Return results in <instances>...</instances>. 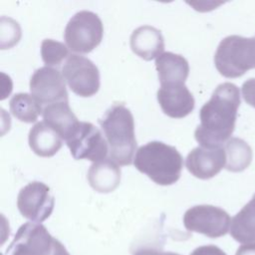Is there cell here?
Here are the masks:
<instances>
[{
    "instance_id": "6da1fadb",
    "label": "cell",
    "mask_w": 255,
    "mask_h": 255,
    "mask_svg": "<svg viewBox=\"0 0 255 255\" xmlns=\"http://www.w3.org/2000/svg\"><path fill=\"white\" fill-rule=\"evenodd\" d=\"M240 105L238 88L231 83L219 85L210 100L200 109V125L194 136L202 147L217 148L230 137Z\"/></svg>"
},
{
    "instance_id": "7a4b0ae2",
    "label": "cell",
    "mask_w": 255,
    "mask_h": 255,
    "mask_svg": "<svg viewBox=\"0 0 255 255\" xmlns=\"http://www.w3.org/2000/svg\"><path fill=\"white\" fill-rule=\"evenodd\" d=\"M133 164L155 183L170 185L180 177L183 158L174 146L161 141H149L136 150Z\"/></svg>"
},
{
    "instance_id": "3957f363",
    "label": "cell",
    "mask_w": 255,
    "mask_h": 255,
    "mask_svg": "<svg viewBox=\"0 0 255 255\" xmlns=\"http://www.w3.org/2000/svg\"><path fill=\"white\" fill-rule=\"evenodd\" d=\"M100 125L109 144L111 159L120 165H129L136 148L130 111L122 104H115L100 120Z\"/></svg>"
},
{
    "instance_id": "277c9868",
    "label": "cell",
    "mask_w": 255,
    "mask_h": 255,
    "mask_svg": "<svg viewBox=\"0 0 255 255\" xmlns=\"http://www.w3.org/2000/svg\"><path fill=\"white\" fill-rule=\"evenodd\" d=\"M215 67L226 78H237L255 68V37L232 35L224 38L214 56Z\"/></svg>"
},
{
    "instance_id": "5b68a950",
    "label": "cell",
    "mask_w": 255,
    "mask_h": 255,
    "mask_svg": "<svg viewBox=\"0 0 255 255\" xmlns=\"http://www.w3.org/2000/svg\"><path fill=\"white\" fill-rule=\"evenodd\" d=\"M104 34L99 16L91 11H80L68 22L64 38L68 48L76 53L87 54L97 48Z\"/></svg>"
},
{
    "instance_id": "8992f818",
    "label": "cell",
    "mask_w": 255,
    "mask_h": 255,
    "mask_svg": "<svg viewBox=\"0 0 255 255\" xmlns=\"http://www.w3.org/2000/svg\"><path fill=\"white\" fill-rule=\"evenodd\" d=\"M183 224L188 231L217 238L228 232L230 216L222 208L213 205H196L185 211Z\"/></svg>"
},
{
    "instance_id": "52a82bcc",
    "label": "cell",
    "mask_w": 255,
    "mask_h": 255,
    "mask_svg": "<svg viewBox=\"0 0 255 255\" xmlns=\"http://www.w3.org/2000/svg\"><path fill=\"white\" fill-rule=\"evenodd\" d=\"M69 88L80 97H92L100 89V73L97 66L88 58L70 55L62 69Z\"/></svg>"
},
{
    "instance_id": "ba28073f",
    "label": "cell",
    "mask_w": 255,
    "mask_h": 255,
    "mask_svg": "<svg viewBox=\"0 0 255 255\" xmlns=\"http://www.w3.org/2000/svg\"><path fill=\"white\" fill-rule=\"evenodd\" d=\"M57 241L44 225L27 222L20 226L7 251L8 255H52Z\"/></svg>"
},
{
    "instance_id": "9c48e42d",
    "label": "cell",
    "mask_w": 255,
    "mask_h": 255,
    "mask_svg": "<svg viewBox=\"0 0 255 255\" xmlns=\"http://www.w3.org/2000/svg\"><path fill=\"white\" fill-rule=\"evenodd\" d=\"M54 204L50 187L40 181L28 183L17 196V207L22 216L36 223L43 222L51 215Z\"/></svg>"
},
{
    "instance_id": "30bf717a",
    "label": "cell",
    "mask_w": 255,
    "mask_h": 255,
    "mask_svg": "<svg viewBox=\"0 0 255 255\" xmlns=\"http://www.w3.org/2000/svg\"><path fill=\"white\" fill-rule=\"evenodd\" d=\"M66 142L75 159L97 162L105 159L109 151L108 142L101 130L87 122H81L76 133Z\"/></svg>"
},
{
    "instance_id": "8fae6325",
    "label": "cell",
    "mask_w": 255,
    "mask_h": 255,
    "mask_svg": "<svg viewBox=\"0 0 255 255\" xmlns=\"http://www.w3.org/2000/svg\"><path fill=\"white\" fill-rule=\"evenodd\" d=\"M31 95L41 104L68 102L63 74L52 67H42L34 72L30 79Z\"/></svg>"
},
{
    "instance_id": "7c38bea8",
    "label": "cell",
    "mask_w": 255,
    "mask_h": 255,
    "mask_svg": "<svg viewBox=\"0 0 255 255\" xmlns=\"http://www.w3.org/2000/svg\"><path fill=\"white\" fill-rule=\"evenodd\" d=\"M185 165L195 177L208 179L216 175L226 165V153L222 147L198 146L188 153Z\"/></svg>"
},
{
    "instance_id": "4fadbf2b",
    "label": "cell",
    "mask_w": 255,
    "mask_h": 255,
    "mask_svg": "<svg viewBox=\"0 0 255 255\" xmlns=\"http://www.w3.org/2000/svg\"><path fill=\"white\" fill-rule=\"evenodd\" d=\"M157 101L162 112L173 119H182L194 109V98L185 85L161 86Z\"/></svg>"
},
{
    "instance_id": "5bb4252c",
    "label": "cell",
    "mask_w": 255,
    "mask_h": 255,
    "mask_svg": "<svg viewBox=\"0 0 255 255\" xmlns=\"http://www.w3.org/2000/svg\"><path fill=\"white\" fill-rule=\"evenodd\" d=\"M44 122L66 141L78 130L81 122L72 112L68 102L48 105L43 110Z\"/></svg>"
},
{
    "instance_id": "9a60e30c",
    "label": "cell",
    "mask_w": 255,
    "mask_h": 255,
    "mask_svg": "<svg viewBox=\"0 0 255 255\" xmlns=\"http://www.w3.org/2000/svg\"><path fill=\"white\" fill-rule=\"evenodd\" d=\"M129 44L132 52L145 61L159 57L164 50L161 32L149 25L136 28L131 33Z\"/></svg>"
},
{
    "instance_id": "2e32d148",
    "label": "cell",
    "mask_w": 255,
    "mask_h": 255,
    "mask_svg": "<svg viewBox=\"0 0 255 255\" xmlns=\"http://www.w3.org/2000/svg\"><path fill=\"white\" fill-rule=\"evenodd\" d=\"M155 68L161 86L184 85L189 74V65L186 59L171 52L162 53L157 57Z\"/></svg>"
},
{
    "instance_id": "e0dca14e",
    "label": "cell",
    "mask_w": 255,
    "mask_h": 255,
    "mask_svg": "<svg viewBox=\"0 0 255 255\" xmlns=\"http://www.w3.org/2000/svg\"><path fill=\"white\" fill-rule=\"evenodd\" d=\"M90 185L98 192L114 191L121 182V168L110 158L94 162L88 171Z\"/></svg>"
},
{
    "instance_id": "ac0fdd59",
    "label": "cell",
    "mask_w": 255,
    "mask_h": 255,
    "mask_svg": "<svg viewBox=\"0 0 255 255\" xmlns=\"http://www.w3.org/2000/svg\"><path fill=\"white\" fill-rule=\"evenodd\" d=\"M29 145L39 156L50 157L62 147L63 138L45 122H39L29 131Z\"/></svg>"
},
{
    "instance_id": "d6986e66",
    "label": "cell",
    "mask_w": 255,
    "mask_h": 255,
    "mask_svg": "<svg viewBox=\"0 0 255 255\" xmlns=\"http://www.w3.org/2000/svg\"><path fill=\"white\" fill-rule=\"evenodd\" d=\"M230 234L240 243L255 242V195L232 218Z\"/></svg>"
},
{
    "instance_id": "ffe728a7",
    "label": "cell",
    "mask_w": 255,
    "mask_h": 255,
    "mask_svg": "<svg viewBox=\"0 0 255 255\" xmlns=\"http://www.w3.org/2000/svg\"><path fill=\"white\" fill-rule=\"evenodd\" d=\"M10 112L21 122L34 123L43 113L41 103L27 93L15 94L9 103Z\"/></svg>"
},
{
    "instance_id": "44dd1931",
    "label": "cell",
    "mask_w": 255,
    "mask_h": 255,
    "mask_svg": "<svg viewBox=\"0 0 255 255\" xmlns=\"http://www.w3.org/2000/svg\"><path fill=\"white\" fill-rule=\"evenodd\" d=\"M226 165L230 171H241L248 166L251 161V148L240 138H231L225 144Z\"/></svg>"
},
{
    "instance_id": "7402d4cb",
    "label": "cell",
    "mask_w": 255,
    "mask_h": 255,
    "mask_svg": "<svg viewBox=\"0 0 255 255\" xmlns=\"http://www.w3.org/2000/svg\"><path fill=\"white\" fill-rule=\"evenodd\" d=\"M41 56L47 67L59 66L69 56V51L63 43L52 39H45L41 45Z\"/></svg>"
},
{
    "instance_id": "603a6c76",
    "label": "cell",
    "mask_w": 255,
    "mask_h": 255,
    "mask_svg": "<svg viewBox=\"0 0 255 255\" xmlns=\"http://www.w3.org/2000/svg\"><path fill=\"white\" fill-rule=\"evenodd\" d=\"M6 20H7V23H5V20L3 17L1 19V22L7 27L8 32H9L5 35H1L2 49H7V48H10L13 45L17 44V42L19 41L20 36H21V31H20V27H19L18 23L10 18H6Z\"/></svg>"
},
{
    "instance_id": "cb8c5ba5",
    "label": "cell",
    "mask_w": 255,
    "mask_h": 255,
    "mask_svg": "<svg viewBox=\"0 0 255 255\" xmlns=\"http://www.w3.org/2000/svg\"><path fill=\"white\" fill-rule=\"evenodd\" d=\"M242 94L245 102L255 108V79H249L243 84Z\"/></svg>"
},
{
    "instance_id": "d4e9b609",
    "label": "cell",
    "mask_w": 255,
    "mask_h": 255,
    "mask_svg": "<svg viewBox=\"0 0 255 255\" xmlns=\"http://www.w3.org/2000/svg\"><path fill=\"white\" fill-rule=\"evenodd\" d=\"M190 255H226V253L215 245H204L195 248Z\"/></svg>"
},
{
    "instance_id": "484cf974",
    "label": "cell",
    "mask_w": 255,
    "mask_h": 255,
    "mask_svg": "<svg viewBox=\"0 0 255 255\" xmlns=\"http://www.w3.org/2000/svg\"><path fill=\"white\" fill-rule=\"evenodd\" d=\"M235 255H255V242L242 244L237 249Z\"/></svg>"
},
{
    "instance_id": "4316f807",
    "label": "cell",
    "mask_w": 255,
    "mask_h": 255,
    "mask_svg": "<svg viewBox=\"0 0 255 255\" xmlns=\"http://www.w3.org/2000/svg\"><path fill=\"white\" fill-rule=\"evenodd\" d=\"M52 255H70L67 249L64 247V245L58 240L54 249V252Z\"/></svg>"
},
{
    "instance_id": "83f0119b",
    "label": "cell",
    "mask_w": 255,
    "mask_h": 255,
    "mask_svg": "<svg viewBox=\"0 0 255 255\" xmlns=\"http://www.w3.org/2000/svg\"><path fill=\"white\" fill-rule=\"evenodd\" d=\"M162 251L154 250V249H141L136 251L133 255H161Z\"/></svg>"
},
{
    "instance_id": "f1b7e54d",
    "label": "cell",
    "mask_w": 255,
    "mask_h": 255,
    "mask_svg": "<svg viewBox=\"0 0 255 255\" xmlns=\"http://www.w3.org/2000/svg\"><path fill=\"white\" fill-rule=\"evenodd\" d=\"M161 255H179V254H176V253H173V252H163L162 251Z\"/></svg>"
}]
</instances>
